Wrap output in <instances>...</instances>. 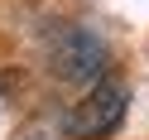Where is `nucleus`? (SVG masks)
<instances>
[{
	"mask_svg": "<svg viewBox=\"0 0 149 140\" xmlns=\"http://www.w3.org/2000/svg\"><path fill=\"white\" fill-rule=\"evenodd\" d=\"M125 106H130V87L120 77H101L77 106L63 116V130L72 140H96V135H111V130L125 121Z\"/></svg>",
	"mask_w": 149,
	"mask_h": 140,
	"instance_id": "1",
	"label": "nucleus"
},
{
	"mask_svg": "<svg viewBox=\"0 0 149 140\" xmlns=\"http://www.w3.org/2000/svg\"><path fill=\"white\" fill-rule=\"evenodd\" d=\"M48 63H53V72L63 82H101V72H106V44L91 29H68L53 44Z\"/></svg>",
	"mask_w": 149,
	"mask_h": 140,
	"instance_id": "2",
	"label": "nucleus"
}]
</instances>
